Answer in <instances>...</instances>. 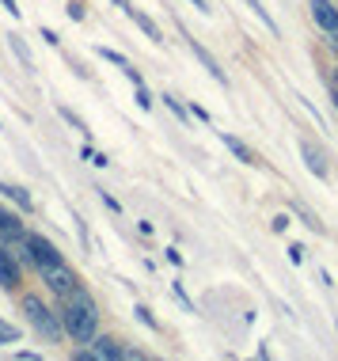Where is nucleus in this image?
Segmentation results:
<instances>
[{
    "instance_id": "0eeeda50",
    "label": "nucleus",
    "mask_w": 338,
    "mask_h": 361,
    "mask_svg": "<svg viewBox=\"0 0 338 361\" xmlns=\"http://www.w3.org/2000/svg\"><path fill=\"white\" fill-rule=\"evenodd\" d=\"M0 240H4V243H19V240H23V224H19L12 213H4V209H0Z\"/></svg>"
},
{
    "instance_id": "aec40b11",
    "label": "nucleus",
    "mask_w": 338,
    "mask_h": 361,
    "mask_svg": "<svg viewBox=\"0 0 338 361\" xmlns=\"http://www.w3.org/2000/svg\"><path fill=\"white\" fill-rule=\"evenodd\" d=\"M289 259H293V262H304V247H301V243H293V247H289Z\"/></svg>"
},
{
    "instance_id": "20e7f679",
    "label": "nucleus",
    "mask_w": 338,
    "mask_h": 361,
    "mask_svg": "<svg viewBox=\"0 0 338 361\" xmlns=\"http://www.w3.org/2000/svg\"><path fill=\"white\" fill-rule=\"evenodd\" d=\"M38 274H42V281L46 286H50L54 293H65V297H69V293L76 289V274L69 267H65V262H57V267H46V270H38Z\"/></svg>"
},
{
    "instance_id": "9b49d317",
    "label": "nucleus",
    "mask_w": 338,
    "mask_h": 361,
    "mask_svg": "<svg viewBox=\"0 0 338 361\" xmlns=\"http://www.w3.org/2000/svg\"><path fill=\"white\" fill-rule=\"evenodd\" d=\"M125 12H130V16H133V23H137V27H141V31H144V35H149V38H152V42H160V27H156V23H152V19H149V16H141V12H137V8H125Z\"/></svg>"
},
{
    "instance_id": "4be33fe9",
    "label": "nucleus",
    "mask_w": 338,
    "mask_h": 361,
    "mask_svg": "<svg viewBox=\"0 0 338 361\" xmlns=\"http://www.w3.org/2000/svg\"><path fill=\"white\" fill-rule=\"evenodd\" d=\"M4 8H8V12H12V16H19V8H15V0H4Z\"/></svg>"
},
{
    "instance_id": "393cba45",
    "label": "nucleus",
    "mask_w": 338,
    "mask_h": 361,
    "mask_svg": "<svg viewBox=\"0 0 338 361\" xmlns=\"http://www.w3.org/2000/svg\"><path fill=\"white\" fill-rule=\"evenodd\" d=\"M334 111H338V92H334Z\"/></svg>"
},
{
    "instance_id": "f3484780",
    "label": "nucleus",
    "mask_w": 338,
    "mask_h": 361,
    "mask_svg": "<svg viewBox=\"0 0 338 361\" xmlns=\"http://www.w3.org/2000/svg\"><path fill=\"white\" fill-rule=\"evenodd\" d=\"M84 160H88V164H95V168H107V156H103V152H95V149H84Z\"/></svg>"
},
{
    "instance_id": "dca6fc26",
    "label": "nucleus",
    "mask_w": 338,
    "mask_h": 361,
    "mask_svg": "<svg viewBox=\"0 0 338 361\" xmlns=\"http://www.w3.org/2000/svg\"><path fill=\"white\" fill-rule=\"evenodd\" d=\"M8 42H12V50H15V57H19V61H23V69H31V54L23 50V42H19L15 35H8Z\"/></svg>"
},
{
    "instance_id": "a211bd4d",
    "label": "nucleus",
    "mask_w": 338,
    "mask_h": 361,
    "mask_svg": "<svg viewBox=\"0 0 338 361\" xmlns=\"http://www.w3.org/2000/svg\"><path fill=\"white\" fill-rule=\"evenodd\" d=\"M99 57H103V61H111V65H118V69H125V65H130L122 54H114V50H99Z\"/></svg>"
},
{
    "instance_id": "6e6552de",
    "label": "nucleus",
    "mask_w": 338,
    "mask_h": 361,
    "mask_svg": "<svg viewBox=\"0 0 338 361\" xmlns=\"http://www.w3.org/2000/svg\"><path fill=\"white\" fill-rule=\"evenodd\" d=\"M190 50H194V57H198V61H201V65H206V69H209V76H213V80H220V84H225V69H220V65L213 61V54H209L206 46L190 38Z\"/></svg>"
},
{
    "instance_id": "6ab92c4d",
    "label": "nucleus",
    "mask_w": 338,
    "mask_h": 361,
    "mask_svg": "<svg viewBox=\"0 0 338 361\" xmlns=\"http://www.w3.org/2000/svg\"><path fill=\"white\" fill-rule=\"evenodd\" d=\"M137 103L144 106V111H149V106H152V95H149V92H144V87H141V84H137Z\"/></svg>"
},
{
    "instance_id": "f8f14e48",
    "label": "nucleus",
    "mask_w": 338,
    "mask_h": 361,
    "mask_svg": "<svg viewBox=\"0 0 338 361\" xmlns=\"http://www.w3.org/2000/svg\"><path fill=\"white\" fill-rule=\"evenodd\" d=\"M301 156H304V164H308V168H312V171H315V175H320V179H323V175H327V164L320 160V152H315V149H312V145H308V141L301 145Z\"/></svg>"
},
{
    "instance_id": "423d86ee",
    "label": "nucleus",
    "mask_w": 338,
    "mask_h": 361,
    "mask_svg": "<svg viewBox=\"0 0 338 361\" xmlns=\"http://www.w3.org/2000/svg\"><path fill=\"white\" fill-rule=\"evenodd\" d=\"M88 350H92V357H99V361H118V357H125V346H118L114 338H107V335H95L92 343H88Z\"/></svg>"
},
{
    "instance_id": "5701e85b",
    "label": "nucleus",
    "mask_w": 338,
    "mask_h": 361,
    "mask_svg": "<svg viewBox=\"0 0 338 361\" xmlns=\"http://www.w3.org/2000/svg\"><path fill=\"white\" fill-rule=\"evenodd\" d=\"M190 4H194V8H201V12H209V4H206V0H190Z\"/></svg>"
},
{
    "instance_id": "39448f33",
    "label": "nucleus",
    "mask_w": 338,
    "mask_h": 361,
    "mask_svg": "<svg viewBox=\"0 0 338 361\" xmlns=\"http://www.w3.org/2000/svg\"><path fill=\"white\" fill-rule=\"evenodd\" d=\"M312 19L323 27L327 35L338 31V8L331 4V0H312Z\"/></svg>"
},
{
    "instance_id": "f257e3e1",
    "label": "nucleus",
    "mask_w": 338,
    "mask_h": 361,
    "mask_svg": "<svg viewBox=\"0 0 338 361\" xmlns=\"http://www.w3.org/2000/svg\"><path fill=\"white\" fill-rule=\"evenodd\" d=\"M57 316H61L65 335H73L76 343H92V338H95V327H99V312H95L92 297H88V293H84L80 286L69 293V305L57 312Z\"/></svg>"
},
{
    "instance_id": "2eb2a0df",
    "label": "nucleus",
    "mask_w": 338,
    "mask_h": 361,
    "mask_svg": "<svg viewBox=\"0 0 338 361\" xmlns=\"http://www.w3.org/2000/svg\"><path fill=\"white\" fill-rule=\"evenodd\" d=\"M61 118H65V122H69V126H73V130H80V133H84V137H88V133H92V130H88V126H84V122H80V114H76V111H69V106H61Z\"/></svg>"
},
{
    "instance_id": "7ed1b4c3",
    "label": "nucleus",
    "mask_w": 338,
    "mask_h": 361,
    "mask_svg": "<svg viewBox=\"0 0 338 361\" xmlns=\"http://www.w3.org/2000/svg\"><path fill=\"white\" fill-rule=\"evenodd\" d=\"M23 247H27V262L38 267V270L57 267V262H61V251H57L46 236H23Z\"/></svg>"
},
{
    "instance_id": "b1692460",
    "label": "nucleus",
    "mask_w": 338,
    "mask_h": 361,
    "mask_svg": "<svg viewBox=\"0 0 338 361\" xmlns=\"http://www.w3.org/2000/svg\"><path fill=\"white\" fill-rule=\"evenodd\" d=\"M114 4H118V8H130V0H114Z\"/></svg>"
},
{
    "instance_id": "4468645a",
    "label": "nucleus",
    "mask_w": 338,
    "mask_h": 361,
    "mask_svg": "<svg viewBox=\"0 0 338 361\" xmlns=\"http://www.w3.org/2000/svg\"><path fill=\"white\" fill-rule=\"evenodd\" d=\"M4 343H19V327L8 324V319H0V346Z\"/></svg>"
},
{
    "instance_id": "f03ea898",
    "label": "nucleus",
    "mask_w": 338,
    "mask_h": 361,
    "mask_svg": "<svg viewBox=\"0 0 338 361\" xmlns=\"http://www.w3.org/2000/svg\"><path fill=\"white\" fill-rule=\"evenodd\" d=\"M23 312H27V319H31V327L38 331L42 338H50V343H61V316H57L54 308H46L38 297H23Z\"/></svg>"
},
{
    "instance_id": "9d476101",
    "label": "nucleus",
    "mask_w": 338,
    "mask_h": 361,
    "mask_svg": "<svg viewBox=\"0 0 338 361\" xmlns=\"http://www.w3.org/2000/svg\"><path fill=\"white\" fill-rule=\"evenodd\" d=\"M220 141H225L228 149H232V156H236V160H244V164H255V160H258V156L251 152V149H247V145L239 141V137H232V133H220Z\"/></svg>"
},
{
    "instance_id": "412c9836",
    "label": "nucleus",
    "mask_w": 338,
    "mask_h": 361,
    "mask_svg": "<svg viewBox=\"0 0 338 361\" xmlns=\"http://www.w3.org/2000/svg\"><path fill=\"white\" fill-rule=\"evenodd\" d=\"M289 228V217H285V213H282V217H274V232H285Z\"/></svg>"
},
{
    "instance_id": "ddd939ff",
    "label": "nucleus",
    "mask_w": 338,
    "mask_h": 361,
    "mask_svg": "<svg viewBox=\"0 0 338 361\" xmlns=\"http://www.w3.org/2000/svg\"><path fill=\"white\" fill-rule=\"evenodd\" d=\"M0 194H4V198H12L19 209H31V194H23L19 187H12V183H0Z\"/></svg>"
},
{
    "instance_id": "1a4fd4ad",
    "label": "nucleus",
    "mask_w": 338,
    "mask_h": 361,
    "mask_svg": "<svg viewBox=\"0 0 338 361\" xmlns=\"http://www.w3.org/2000/svg\"><path fill=\"white\" fill-rule=\"evenodd\" d=\"M0 286H4V289L19 286V267L12 262V255H8V251H0Z\"/></svg>"
}]
</instances>
